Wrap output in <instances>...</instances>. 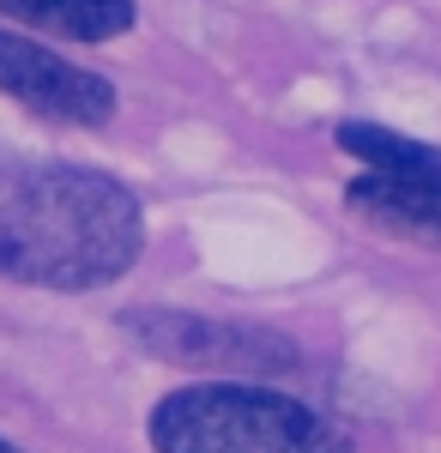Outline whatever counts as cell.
<instances>
[{
    "label": "cell",
    "mask_w": 441,
    "mask_h": 453,
    "mask_svg": "<svg viewBox=\"0 0 441 453\" xmlns=\"http://www.w3.org/2000/svg\"><path fill=\"white\" fill-rule=\"evenodd\" d=\"M0 91L61 127H103L115 115V85L103 73L79 67L19 31H0Z\"/></svg>",
    "instance_id": "obj_4"
},
{
    "label": "cell",
    "mask_w": 441,
    "mask_h": 453,
    "mask_svg": "<svg viewBox=\"0 0 441 453\" xmlns=\"http://www.w3.org/2000/svg\"><path fill=\"white\" fill-rule=\"evenodd\" d=\"M0 19H19L67 42H109L134 31V0H0Z\"/></svg>",
    "instance_id": "obj_6"
},
{
    "label": "cell",
    "mask_w": 441,
    "mask_h": 453,
    "mask_svg": "<svg viewBox=\"0 0 441 453\" xmlns=\"http://www.w3.org/2000/svg\"><path fill=\"white\" fill-rule=\"evenodd\" d=\"M121 326L134 333L139 350L164 357L175 369H230V381H254L267 369H284L290 350L272 345L267 333H248L230 320H205V314H175V309H128Z\"/></svg>",
    "instance_id": "obj_3"
},
{
    "label": "cell",
    "mask_w": 441,
    "mask_h": 453,
    "mask_svg": "<svg viewBox=\"0 0 441 453\" xmlns=\"http://www.w3.org/2000/svg\"><path fill=\"white\" fill-rule=\"evenodd\" d=\"M145 211L128 181L85 164L0 151V279L36 290H97L134 273Z\"/></svg>",
    "instance_id": "obj_1"
},
{
    "label": "cell",
    "mask_w": 441,
    "mask_h": 453,
    "mask_svg": "<svg viewBox=\"0 0 441 453\" xmlns=\"http://www.w3.org/2000/svg\"><path fill=\"white\" fill-rule=\"evenodd\" d=\"M351 211L417 248H441V181L423 175H393V170H363L344 188Z\"/></svg>",
    "instance_id": "obj_5"
},
{
    "label": "cell",
    "mask_w": 441,
    "mask_h": 453,
    "mask_svg": "<svg viewBox=\"0 0 441 453\" xmlns=\"http://www.w3.org/2000/svg\"><path fill=\"white\" fill-rule=\"evenodd\" d=\"M333 145L351 151V157H363L369 170L441 181V145H423V140H411V134H393V127H375V121H339V127H333Z\"/></svg>",
    "instance_id": "obj_7"
},
{
    "label": "cell",
    "mask_w": 441,
    "mask_h": 453,
    "mask_svg": "<svg viewBox=\"0 0 441 453\" xmlns=\"http://www.w3.org/2000/svg\"><path fill=\"white\" fill-rule=\"evenodd\" d=\"M158 453H357L333 418L260 381H194L158 399Z\"/></svg>",
    "instance_id": "obj_2"
},
{
    "label": "cell",
    "mask_w": 441,
    "mask_h": 453,
    "mask_svg": "<svg viewBox=\"0 0 441 453\" xmlns=\"http://www.w3.org/2000/svg\"><path fill=\"white\" fill-rule=\"evenodd\" d=\"M0 453H25V448H12V441H6V435H0Z\"/></svg>",
    "instance_id": "obj_8"
}]
</instances>
